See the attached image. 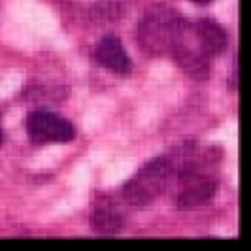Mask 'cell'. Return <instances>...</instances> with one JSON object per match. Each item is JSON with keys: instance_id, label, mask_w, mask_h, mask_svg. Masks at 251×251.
<instances>
[{"instance_id": "6da1fadb", "label": "cell", "mask_w": 251, "mask_h": 251, "mask_svg": "<svg viewBox=\"0 0 251 251\" xmlns=\"http://www.w3.org/2000/svg\"><path fill=\"white\" fill-rule=\"evenodd\" d=\"M170 176V166L166 159H155L147 162L142 170L125 185V198L128 204L143 208L153 198H157L164 191Z\"/></svg>"}, {"instance_id": "7a4b0ae2", "label": "cell", "mask_w": 251, "mask_h": 251, "mask_svg": "<svg viewBox=\"0 0 251 251\" xmlns=\"http://www.w3.org/2000/svg\"><path fill=\"white\" fill-rule=\"evenodd\" d=\"M27 134L32 142H70L76 130L68 119L51 111H32L27 117Z\"/></svg>"}, {"instance_id": "3957f363", "label": "cell", "mask_w": 251, "mask_h": 251, "mask_svg": "<svg viewBox=\"0 0 251 251\" xmlns=\"http://www.w3.org/2000/svg\"><path fill=\"white\" fill-rule=\"evenodd\" d=\"M215 193V183L206 176L187 172L181 176V191L178 197V210H197L206 204Z\"/></svg>"}, {"instance_id": "277c9868", "label": "cell", "mask_w": 251, "mask_h": 251, "mask_svg": "<svg viewBox=\"0 0 251 251\" xmlns=\"http://www.w3.org/2000/svg\"><path fill=\"white\" fill-rule=\"evenodd\" d=\"M123 212L113 200H100V204L94 206V212L91 215V229L96 234H117L123 229Z\"/></svg>"}, {"instance_id": "5b68a950", "label": "cell", "mask_w": 251, "mask_h": 251, "mask_svg": "<svg viewBox=\"0 0 251 251\" xmlns=\"http://www.w3.org/2000/svg\"><path fill=\"white\" fill-rule=\"evenodd\" d=\"M96 61L113 72H128L130 61L126 57V51L117 36H104L94 49Z\"/></svg>"}, {"instance_id": "8992f818", "label": "cell", "mask_w": 251, "mask_h": 251, "mask_svg": "<svg viewBox=\"0 0 251 251\" xmlns=\"http://www.w3.org/2000/svg\"><path fill=\"white\" fill-rule=\"evenodd\" d=\"M197 36L202 47L210 53H221L227 47V34L214 21H200L197 25Z\"/></svg>"}, {"instance_id": "52a82bcc", "label": "cell", "mask_w": 251, "mask_h": 251, "mask_svg": "<svg viewBox=\"0 0 251 251\" xmlns=\"http://www.w3.org/2000/svg\"><path fill=\"white\" fill-rule=\"evenodd\" d=\"M193 2H197V4H208L210 0H193Z\"/></svg>"}, {"instance_id": "ba28073f", "label": "cell", "mask_w": 251, "mask_h": 251, "mask_svg": "<svg viewBox=\"0 0 251 251\" xmlns=\"http://www.w3.org/2000/svg\"><path fill=\"white\" fill-rule=\"evenodd\" d=\"M0 143H2V126H0Z\"/></svg>"}]
</instances>
